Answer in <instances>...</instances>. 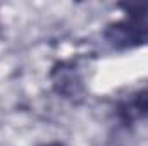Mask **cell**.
I'll list each match as a JSON object with an SVG mask.
<instances>
[{
    "mask_svg": "<svg viewBox=\"0 0 148 146\" xmlns=\"http://www.w3.org/2000/svg\"><path fill=\"white\" fill-rule=\"evenodd\" d=\"M124 17L105 26L102 36L112 50L122 52L148 45V2L119 3Z\"/></svg>",
    "mask_w": 148,
    "mask_h": 146,
    "instance_id": "obj_1",
    "label": "cell"
},
{
    "mask_svg": "<svg viewBox=\"0 0 148 146\" xmlns=\"http://www.w3.org/2000/svg\"><path fill=\"white\" fill-rule=\"evenodd\" d=\"M50 79L53 84V89L64 96V98H81L84 93V84H83V77L81 72L73 60H66V62H59L53 65Z\"/></svg>",
    "mask_w": 148,
    "mask_h": 146,
    "instance_id": "obj_2",
    "label": "cell"
},
{
    "mask_svg": "<svg viewBox=\"0 0 148 146\" xmlns=\"http://www.w3.org/2000/svg\"><path fill=\"white\" fill-rule=\"evenodd\" d=\"M115 115L119 122L124 126H133L138 120L148 119V88L138 89L131 96L119 102Z\"/></svg>",
    "mask_w": 148,
    "mask_h": 146,
    "instance_id": "obj_3",
    "label": "cell"
},
{
    "mask_svg": "<svg viewBox=\"0 0 148 146\" xmlns=\"http://www.w3.org/2000/svg\"><path fill=\"white\" fill-rule=\"evenodd\" d=\"M40 146H67L66 143H60V141H50V143H43Z\"/></svg>",
    "mask_w": 148,
    "mask_h": 146,
    "instance_id": "obj_4",
    "label": "cell"
}]
</instances>
